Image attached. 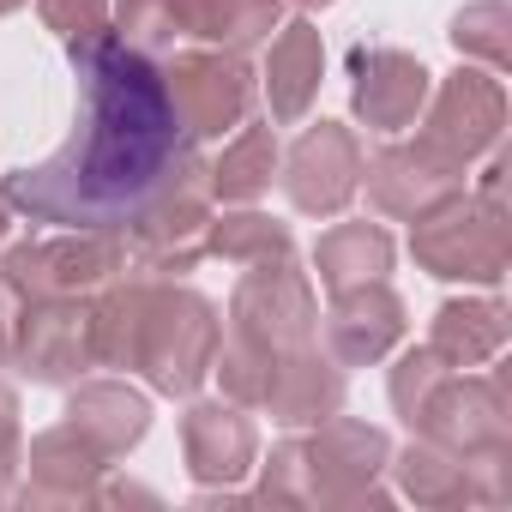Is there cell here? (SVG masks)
Segmentation results:
<instances>
[{
  "label": "cell",
  "instance_id": "cell-10",
  "mask_svg": "<svg viewBox=\"0 0 512 512\" xmlns=\"http://www.w3.org/2000/svg\"><path fill=\"white\" fill-rule=\"evenodd\" d=\"M440 452L452 458H476V452H500L506 440V398H500V380H440L428 392V404L416 410V422Z\"/></svg>",
  "mask_w": 512,
  "mask_h": 512
},
{
  "label": "cell",
  "instance_id": "cell-33",
  "mask_svg": "<svg viewBox=\"0 0 512 512\" xmlns=\"http://www.w3.org/2000/svg\"><path fill=\"white\" fill-rule=\"evenodd\" d=\"M25 7V0H0V13H19Z\"/></svg>",
  "mask_w": 512,
  "mask_h": 512
},
{
  "label": "cell",
  "instance_id": "cell-6",
  "mask_svg": "<svg viewBox=\"0 0 512 512\" xmlns=\"http://www.w3.org/2000/svg\"><path fill=\"white\" fill-rule=\"evenodd\" d=\"M121 266H127V247L115 229H67L55 241H25L0 260V272L13 278V290L25 302L31 296H85V290L109 284Z\"/></svg>",
  "mask_w": 512,
  "mask_h": 512
},
{
  "label": "cell",
  "instance_id": "cell-11",
  "mask_svg": "<svg viewBox=\"0 0 512 512\" xmlns=\"http://www.w3.org/2000/svg\"><path fill=\"white\" fill-rule=\"evenodd\" d=\"M37 380H73L97 362L91 350V308L79 296H31L19 314V350Z\"/></svg>",
  "mask_w": 512,
  "mask_h": 512
},
{
  "label": "cell",
  "instance_id": "cell-16",
  "mask_svg": "<svg viewBox=\"0 0 512 512\" xmlns=\"http://www.w3.org/2000/svg\"><path fill=\"white\" fill-rule=\"evenodd\" d=\"M266 404H272L278 422H296V428H302V422H326V416H338V404H344V374H338L314 344L284 350L278 368H272Z\"/></svg>",
  "mask_w": 512,
  "mask_h": 512
},
{
  "label": "cell",
  "instance_id": "cell-24",
  "mask_svg": "<svg viewBox=\"0 0 512 512\" xmlns=\"http://www.w3.org/2000/svg\"><path fill=\"white\" fill-rule=\"evenodd\" d=\"M278 175V133L272 127H247L235 145H223V157L211 163V199H260Z\"/></svg>",
  "mask_w": 512,
  "mask_h": 512
},
{
  "label": "cell",
  "instance_id": "cell-4",
  "mask_svg": "<svg viewBox=\"0 0 512 512\" xmlns=\"http://www.w3.org/2000/svg\"><path fill=\"white\" fill-rule=\"evenodd\" d=\"M416 260L434 278H464V284H500L506 272V223L500 205H470L464 193H446L440 205H428L416 217Z\"/></svg>",
  "mask_w": 512,
  "mask_h": 512
},
{
  "label": "cell",
  "instance_id": "cell-17",
  "mask_svg": "<svg viewBox=\"0 0 512 512\" xmlns=\"http://www.w3.org/2000/svg\"><path fill=\"white\" fill-rule=\"evenodd\" d=\"M181 446L199 482H235L253 464V422L229 404H193L181 422Z\"/></svg>",
  "mask_w": 512,
  "mask_h": 512
},
{
  "label": "cell",
  "instance_id": "cell-1",
  "mask_svg": "<svg viewBox=\"0 0 512 512\" xmlns=\"http://www.w3.org/2000/svg\"><path fill=\"white\" fill-rule=\"evenodd\" d=\"M79 67V127L73 139L0 187V205L25 211L31 223L61 229H127L145 199L181 169L193 151L163 67L127 49L115 31L73 49Z\"/></svg>",
  "mask_w": 512,
  "mask_h": 512
},
{
  "label": "cell",
  "instance_id": "cell-13",
  "mask_svg": "<svg viewBox=\"0 0 512 512\" xmlns=\"http://www.w3.org/2000/svg\"><path fill=\"white\" fill-rule=\"evenodd\" d=\"M362 175H368L374 205L392 211V217H422L428 205H440V199L458 193V181H464V169L440 163V157L422 151V145H386L380 157L362 163Z\"/></svg>",
  "mask_w": 512,
  "mask_h": 512
},
{
  "label": "cell",
  "instance_id": "cell-31",
  "mask_svg": "<svg viewBox=\"0 0 512 512\" xmlns=\"http://www.w3.org/2000/svg\"><path fill=\"white\" fill-rule=\"evenodd\" d=\"M19 314H25V296L0 272V362H13V350H19Z\"/></svg>",
  "mask_w": 512,
  "mask_h": 512
},
{
  "label": "cell",
  "instance_id": "cell-15",
  "mask_svg": "<svg viewBox=\"0 0 512 512\" xmlns=\"http://www.w3.org/2000/svg\"><path fill=\"white\" fill-rule=\"evenodd\" d=\"M326 338H332L338 362H380L404 338V302L386 290V278L380 284H362V290H344L332 302Z\"/></svg>",
  "mask_w": 512,
  "mask_h": 512
},
{
  "label": "cell",
  "instance_id": "cell-18",
  "mask_svg": "<svg viewBox=\"0 0 512 512\" xmlns=\"http://www.w3.org/2000/svg\"><path fill=\"white\" fill-rule=\"evenodd\" d=\"M320 67H326V49H320V31L308 19L296 25H278L272 37V61H266V91H272V115L278 121H302L314 91H320Z\"/></svg>",
  "mask_w": 512,
  "mask_h": 512
},
{
  "label": "cell",
  "instance_id": "cell-12",
  "mask_svg": "<svg viewBox=\"0 0 512 512\" xmlns=\"http://www.w3.org/2000/svg\"><path fill=\"white\" fill-rule=\"evenodd\" d=\"M350 79H356L350 85L356 115L368 127H380V133L410 127L422 115V103H428V67L398 55V49H356L350 55Z\"/></svg>",
  "mask_w": 512,
  "mask_h": 512
},
{
  "label": "cell",
  "instance_id": "cell-7",
  "mask_svg": "<svg viewBox=\"0 0 512 512\" xmlns=\"http://www.w3.org/2000/svg\"><path fill=\"white\" fill-rule=\"evenodd\" d=\"M163 85L175 97V115L187 127V139H217L223 127H241L253 109V73L241 55L211 49V55H175L163 67Z\"/></svg>",
  "mask_w": 512,
  "mask_h": 512
},
{
  "label": "cell",
  "instance_id": "cell-14",
  "mask_svg": "<svg viewBox=\"0 0 512 512\" xmlns=\"http://www.w3.org/2000/svg\"><path fill=\"white\" fill-rule=\"evenodd\" d=\"M386 464V434L362 422H320V434L302 446V470L314 476L308 494H368L374 470Z\"/></svg>",
  "mask_w": 512,
  "mask_h": 512
},
{
  "label": "cell",
  "instance_id": "cell-29",
  "mask_svg": "<svg viewBox=\"0 0 512 512\" xmlns=\"http://www.w3.org/2000/svg\"><path fill=\"white\" fill-rule=\"evenodd\" d=\"M404 488L416 494V500H452V494H464V458H452V452H404Z\"/></svg>",
  "mask_w": 512,
  "mask_h": 512
},
{
  "label": "cell",
  "instance_id": "cell-35",
  "mask_svg": "<svg viewBox=\"0 0 512 512\" xmlns=\"http://www.w3.org/2000/svg\"><path fill=\"white\" fill-rule=\"evenodd\" d=\"M0 241H7V205H0Z\"/></svg>",
  "mask_w": 512,
  "mask_h": 512
},
{
  "label": "cell",
  "instance_id": "cell-30",
  "mask_svg": "<svg viewBox=\"0 0 512 512\" xmlns=\"http://www.w3.org/2000/svg\"><path fill=\"white\" fill-rule=\"evenodd\" d=\"M446 374H452V368H446L434 350H410V356L392 368V404H398V416H404V422H416V410L428 404V392H434Z\"/></svg>",
  "mask_w": 512,
  "mask_h": 512
},
{
  "label": "cell",
  "instance_id": "cell-26",
  "mask_svg": "<svg viewBox=\"0 0 512 512\" xmlns=\"http://www.w3.org/2000/svg\"><path fill=\"white\" fill-rule=\"evenodd\" d=\"M506 25H512V13L500 7V0H476V7H464V13L452 19V49H458V55H476V61H488V67L500 73V67L512 61Z\"/></svg>",
  "mask_w": 512,
  "mask_h": 512
},
{
  "label": "cell",
  "instance_id": "cell-23",
  "mask_svg": "<svg viewBox=\"0 0 512 512\" xmlns=\"http://www.w3.org/2000/svg\"><path fill=\"white\" fill-rule=\"evenodd\" d=\"M109 458L73 428V422H61V428H49L37 446H31V476H37V494H61V500H85L91 494V476L103 470Z\"/></svg>",
  "mask_w": 512,
  "mask_h": 512
},
{
  "label": "cell",
  "instance_id": "cell-9",
  "mask_svg": "<svg viewBox=\"0 0 512 512\" xmlns=\"http://www.w3.org/2000/svg\"><path fill=\"white\" fill-rule=\"evenodd\" d=\"M284 187H290V205H296V211H308V217H338V211L356 199V187H362V145H356V133L338 127V121L308 127V133L296 139V151H290Z\"/></svg>",
  "mask_w": 512,
  "mask_h": 512
},
{
  "label": "cell",
  "instance_id": "cell-25",
  "mask_svg": "<svg viewBox=\"0 0 512 512\" xmlns=\"http://www.w3.org/2000/svg\"><path fill=\"white\" fill-rule=\"evenodd\" d=\"M290 223L260 217V211H235V217H211L205 223V253L229 266H266V260H290Z\"/></svg>",
  "mask_w": 512,
  "mask_h": 512
},
{
  "label": "cell",
  "instance_id": "cell-28",
  "mask_svg": "<svg viewBox=\"0 0 512 512\" xmlns=\"http://www.w3.org/2000/svg\"><path fill=\"white\" fill-rule=\"evenodd\" d=\"M37 13L67 43V55L97 43V37H109V0H37Z\"/></svg>",
  "mask_w": 512,
  "mask_h": 512
},
{
  "label": "cell",
  "instance_id": "cell-19",
  "mask_svg": "<svg viewBox=\"0 0 512 512\" xmlns=\"http://www.w3.org/2000/svg\"><path fill=\"white\" fill-rule=\"evenodd\" d=\"M314 266H320V284L332 296L362 290V284H380L392 272V235L380 223H338V229L320 235Z\"/></svg>",
  "mask_w": 512,
  "mask_h": 512
},
{
  "label": "cell",
  "instance_id": "cell-2",
  "mask_svg": "<svg viewBox=\"0 0 512 512\" xmlns=\"http://www.w3.org/2000/svg\"><path fill=\"white\" fill-rule=\"evenodd\" d=\"M91 350L109 368H145L157 392L187 398L217 362V308L169 284H121L91 308Z\"/></svg>",
  "mask_w": 512,
  "mask_h": 512
},
{
  "label": "cell",
  "instance_id": "cell-21",
  "mask_svg": "<svg viewBox=\"0 0 512 512\" xmlns=\"http://www.w3.org/2000/svg\"><path fill=\"white\" fill-rule=\"evenodd\" d=\"M175 25L181 37H205L241 55L278 31V0H175Z\"/></svg>",
  "mask_w": 512,
  "mask_h": 512
},
{
  "label": "cell",
  "instance_id": "cell-5",
  "mask_svg": "<svg viewBox=\"0 0 512 512\" xmlns=\"http://www.w3.org/2000/svg\"><path fill=\"white\" fill-rule=\"evenodd\" d=\"M229 332L247 338V344H260V350H272V356L314 344L320 308H314L308 278L290 260L247 266V278L235 284V302H229Z\"/></svg>",
  "mask_w": 512,
  "mask_h": 512
},
{
  "label": "cell",
  "instance_id": "cell-27",
  "mask_svg": "<svg viewBox=\"0 0 512 512\" xmlns=\"http://www.w3.org/2000/svg\"><path fill=\"white\" fill-rule=\"evenodd\" d=\"M115 37L127 43V49H139V55H163V49H175V37H181V25H175V0H121L115 7Z\"/></svg>",
  "mask_w": 512,
  "mask_h": 512
},
{
  "label": "cell",
  "instance_id": "cell-8",
  "mask_svg": "<svg viewBox=\"0 0 512 512\" xmlns=\"http://www.w3.org/2000/svg\"><path fill=\"white\" fill-rule=\"evenodd\" d=\"M500 121H506L500 85H494L488 73H458V79L440 85V97H434V109H428V121H422V133H416V145L434 151L440 163L464 169L476 151H488V145L500 139Z\"/></svg>",
  "mask_w": 512,
  "mask_h": 512
},
{
  "label": "cell",
  "instance_id": "cell-34",
  "mask_svg": "<svg viewBox=\"0 0 512 512\" xmlns=\"http://www.w3.org/2000/svg\"><path fill=\"white\" fill-rule=\"evenodd\" d=\"M296 7H332V0H296Z\"/></svg>",
  "mask_w": 512,
  "mask_h": 512
},
{
  "label": "cell",
  "instance_id": "cell-32",
  "mask_svg": "<svg viewBox=\"0 0 512 512\" xmlns=\"http://www.w3.org/2000/svg\"><path fill=\"white\" fill-rule=\"evenodd\" d=\"M13 464H19V398L0 386V482L13 476Z\"/></svg>",
  "mask_w": 512,
  "mask_h": 512
},
{
  "label": "cell",
  "instance_id": "cell-20",
  "mask_svg": "<svg viewBox=\"0 0 512 512\" xmlns=\"http://www.w3.org/2000/svg\"><path fill=\"white\" fill-rule=\"evenodd\" d=\"M67 422H73V428L103 452V458H121V452H127V446H139V434L151 428V404H145L139 392H127V386H115V380H103V386L73 392Z\"/></svg>",
  "mask_w": 512,
  "mask_h": 512
},
{
  "label": "cell",
  "instance_id": "cell-3",
  "mask_svg": "<svg viewBox=\"0 0 512 512\" xmlns=\"http://www.w3.org/2000/svg\"><path fill=\"white\" fill-rule=\"evenodd\" d=\"M205 223H211V163L199 151H187L181 169L133 217L139 266L145 272H193L205 253Z\"/></svg>",
  "mask_w": 512,
  "mask_h": 512
},
{
  "label": "cell",
  "instance_id": "cell-22",
  "mask_svg": "<svg viewBox=\"0 0 512 512\" xmlns=\"http://www.w3.org/2000/svg\"><path fill=\"white\" fill-rule=\"evenodd\" d=\"M506 344V308L500 302H446L434 314V356L446 368H476Z\"/></svg>",
  "mask_w": 512,
  "mask_h": 512
}]
</instances>
